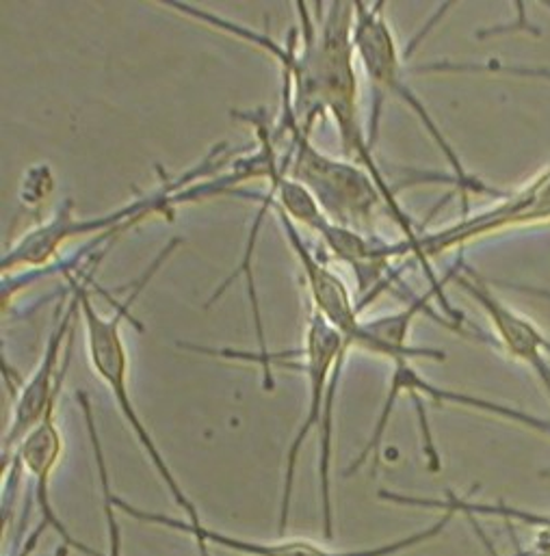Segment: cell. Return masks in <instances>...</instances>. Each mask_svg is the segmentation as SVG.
<instances>
[{
  "label": "cell",
  "instance_id": "cell-9",
  "mask_svg": "<svg viewBox=\"0 0 550 556\" xmlns=\"http://www.w3.org/2000/svg\"><path fill=\"white\" fill-rule=\"evenodd\" d=\"M345 349L342 338L318 316L312 312L308 320V331L303 340V349L297 351L301 357V370L308 377L310 399H308V412L301 420L288 453H286V470H284V483H282V501H279V525L277 535L284 538L288 527V514H290V501H292V488H295V475H297V462L299 453L303 448L305 438L312 429H321L323 414H325V396L332 370Z\"/></svg>",
  "mask_w": 550,
  "mask_h": 556
},
{
  "label": "cell",
  "instance_id": "cell-2",
  "mask_svg": "<svg viewBox=\"0 0 550 556\" xmlns=\"http://www.w3.org/2000/svg\"><path fill=\"white\" fill-rule=\"evenodd\" d=\"M279 135L288 137L282 159L286 178L301 185L321 206L323 215L336 226L360 232L371 226L382 195L371 176L351 161L323 154L297 122L290 87L284 83Z\"/></svg>",
  "mask_w": 550,
  "mask_h": 556
},
{
  "label": "cell",
  "instance_id": "cell-14",
  "mask_svg": "<svg viewBox=\"0 0 550 556\" xmlns=\"http://www.w3.org/2000/svg\"><path fill=\"white\" fill-rule=\"evenodd\" d=\"M76 401L83 409L85 425H87V431H89L91 451H93L96 466H98V479H100V488H102V505H104V518H107V533H109V556H122V535H120V525L115 520V507H113L111 496H109L111 481H109V470H107L102 444H100V438H98V429H96V422H93L91 403H89V396L85 392H78Z\"/></svg>",
  "mask_w": 550,
  "mask_h": 556
},
{
  "label": "cell",
  "instance_id": "cell-4",
  "mask_svg": "<svg viewBox=\"0 0 550 556\" xmlns=\"http://www.w3.org/2000/svg\"><path fill=\"white\" fill-rule=\"evenodd\" d=\"M74 290H76L78 301H80V318H83V327H85L87 355H89L93 372L111 390V396H113L120 414L128 422V427L135 433L141 448L146 451L150 464L159 472V477L165 483L167 492L172 494L174 503L187 516V525L191 529L204 527L198 507L193 505V501L187 496V492L183 490V485L174 477V472L167 466L165 457L161 455L157 442L152 440L150 431L146 429L143 420L139 418L137 407H135L133 396H130V390H128V351H126V344H124V338H122V320L128 314L130 303L135 299H128L124 305H115V314L104 316L93 305L91 294H89L85 283H74Z\"/></svg>",
  "mask_w": 550,
  "mask_h": 556
},
{
  "label": "cell",
  "instance_id": "cell-6",
  "mask_svg": "<svg viewBox=\"0 0 550 556\" xmlns=\"http://www.w3.org/2000/svg\"><path fill=\"white\" fill-rule=\"evenodd\" d=\"M540 226H550V165L523 187L501 193L495 206L477 215H466L432 235H421L423 271L429 279V290L440 299L447 316L458 320L462 314L445 299V283L434 274L429 265L432 258L492 235Z\"/></svg>",
  "mask_w": 550,
  "mask_h": 556
},
{
  "label": "cell",
  "instance_id": "cell-3",
  "mask_svg": "<svg viewBox=\"0 0 550 556\" xmlns=\"http://www.w3.org/2000/svg\"><path fill=\"white\" fill-rule=\"evenodd\" d=\"M228 146L222 143L217 150H213L200 167L189 169L187 174L167 180L159 191L143 195L139 200H135L133 204L107 213L102 217H87V219H78L72 211V204H63L48 222L35 226L30 232H26L9 252H4L2 256V274L7 271H15L22 267H30V269H41L46 267L57 252L74 237H85V235H102V239L115 235L117 230H124L128 226H135L137 222L152 217V215H165L172 213L174 206L178 204H187L191 202V189L189 185L196 178H209L213 176L224 163V150Z\"/></svg>",
  "mask_w": 550,
  "mask_h": 556
},
{
  "label": "cell",
  "instance_id": "cell-8",
  "mask_svg": "<svg viewBox=\"0 0 550 556\" xmlns=\"http://www.w3.org/2000/svg\"><path fill=\"white\" fill-rule=\"evenodd\" d=\"M76 318H80V301L74 290L67 309L63 312V316L59 318L57 327L52 329V333L46 342L43 355H41L35 372L30 375V379L22 388L20 396L15 399L11 422L2 438V470L11 464L17 446L43 422V418L50 412L57 409L59 394H61L67 364H70V357H67L65 366L61 368V355H63V351H67V344L74 336Z\"/></svg>",
  "mask_w": 550,
  "mask_h": 556
},
{
  "label": "cell",
  "instance_id": "cell-5",
  "mask_svg": "<svg viewBox=\"0 0 550 556\" xmlns=\"http://www.w3.org/2000/svg\"><path fill=\"white\" fill-rule=\"evenodd\" d=\"M384 4L386 2H375L368 7L366 2L358 0L355 2V26H353V46H355V56L373 85L377 93H388L403 102L421 122V126L427 130L432 141L438 146L440 154L449 163L453 172L455 187L464 193V206H468V195L466 193H490L501 198L503 191H495L479 178L471 176L460 159V154L451 148L449 139L432 117L427 104L414 93V89L405 80L403 72V61L395 41V33L384 15Z\"/></svg>",
  "mask_w": 550,
  "mask_h": 556
},
{
  "label": "cell",
  "instance_id": "cell-13",
  "mask_svg": "<svg viewBox=\"0 0 550 556\" xmlns=\"http://www.w3.org/2000/svg\"><path fill=\"white\" fill-rule=\"evenodd\" d=\"M382 501L392 503V505H401V507H418V509H436V511H453V514H462V516H488V518H501L505 522H521L527 527L538 529L540 538H538V546L536 551H529L523 556H550V514H540V511H527L521 507H512L508 503H479V501H468V498H460L453 492H447L445 498H421V496H408V494H399V492H388L382 490L377 494Z\"/></svg>",
  "mask_w": 550,
  "mask_h": 556
},
{
  "label": "cell",
  "instance_id": "cell-12",
  "mask_svg": "<svg viewBox=\"0 0 550 556\" xmlns=\"http://www.w3.org/2000/svg\"><path fill=\"white\" fill-rule=\"evenodd\" d=\"M61 455H63V435L59 431L54 412H50L43 418V422L17 446L11 464L4 470L15 468V470L24 472L26 477H30V481H33V501L39 507V514H41V529L50 527L52 531H57V535L63 538L65 546H72V548L80 551L83 555L104 556L96 553V551H91V548H87L85 544L76 542L70 535V531L65 529V525L59 520L57 511L52 509V503H50V481H52V475H54V470L59 466Z\"/></svg>",
  "mask_w": 550,
  "mask_h": 556
},
{
  "label": "cell",
  "instance_id": "cell-15",
  "mask_svg": "<svg viewBox=\"0 0 550 556\" xmlns=\"http://www.w3.org/2000/svg\"><path fill=\"white\" fill-rule=\"evenodd\" d=\"M468 522L473 525V529H475V533H477V538L484 542V546L488 548V553H490V556H499L497 553H495V548H492V544H490V540L486 538V533L479 529V525H477V518H468Z\"/></svg>",
  "mask_w": 550,
  "mask_h": 556
},
{
  "label": "cell",
  "instance_id": "cell-11",
  "mask_svg": "<svg viewBox=\"0 0 550 556\" xmlns=\"http://www.w3.org/2000/svg\"><path fill=\"white\" fill-rule=\"evenodd\" d=\"M272 208L277 213L284 237L301 265L305 286L314 305V314H318L345 342H349L351 349H362L366 353H371L373 349L375 353V338L368 331L366 323L360 320L362 303H355L347 283L308 250L305 241L301 239L299 230L288 219V215L275 204H272Z\"/></svg>",
  "mask_w": 550,
  "mask_h": 556
},
{
  "label": "cell",
  "instance_id": "cell-1",
  "mask_svg": "<svg viewBox=\"0 0 550 556\" xmlns=\"http://www.w3.org/2000/svg\"><path fill=\"white\" fill-rule=\"evenodd\" d=\"M301 20V48H297V35L290 33V41L277 46L265 33H257L248 26H241L233 20L215 15L207 9L180 2L176 11L183 15L196 17L217 30L230 33L243 41L257 43L267 50L282 65V78L290 87L292 109L301 128L310 135L312 124L321 115H329L336 122L340 143L351 163L362 167L375 182L384 206L388 208L392 222L401 228L403 241L388 243V261L414 256L423 267L421 254V235L416 232L410 215L401 208L395 198V191L386 182L375 154L371 137L366 135L360 119V100H358V74H355V46H353V26H355V2H323L314 4V17L310 15L305 2H295Z\"/></svg>",
  "mask_w": 550,
  "mask_h": 556
},
{
  "label": "cell",
  "instance_id": "cell-10",
  "mask_svg": "<svg viewBox=\"0 0 550 556\" xmlns=\"http://www.w3.org/2000/svg\"><path fill=\"white\" fill-rule=\"evenodd\" d=\"M449 279L464 290L488 316L499 346L514 359L527 364L550 396V338L525 314L508 305L486 279L466 267L464 256L449 271Z\"/></svg>",
  "mask_w": 550,
  "mask_h": 556
},
{
  "label": "cell",
  "instance_id": "cell-7",
  "mask_svg": "<svg viewBox=\"0 0 550 556\" xmlns=\"http://www.w3.org/2000/svg\"><path fill=\"white\" fill-rule=\"evenodd\" d=\"M111 503L115 509H120L122 514L130 516L137 522L143 525H154V527H163V529H172V531H180L185 535H191L198 544V548L202 551V556L209 555V546H220L226 548L230 553L243 556H395L412 551L416 546H423L436 538H440L447 527L451 525V520L458 516L449 509L440 511V518L436 522H432L427 529L412 533L408 538L395 540L390 544H382L375 548H364V551H329L318 546L316 542L310 540H279V542H252V540H241L228 533H220L213 531L209 527H200V529H191L185 520H176V518H167L163 514H152V511H143L139 507H133L128 501L120 498L113 494V490H109Z\"/></svg>",
  "mask_w": 550,
  "mask_h": 556
}]
</instances>
